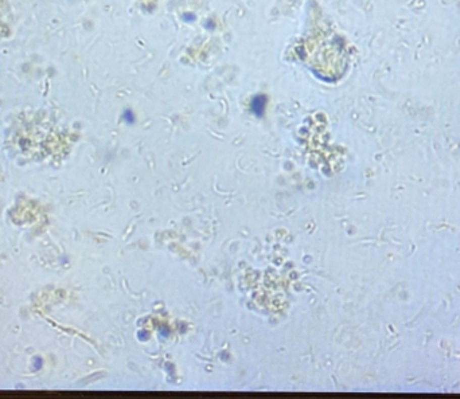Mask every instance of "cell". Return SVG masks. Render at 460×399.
Returning <instances> with one entry per match:
<instances>
[{
    "mask_svg": "<svg viewBox=\"0 0 460 399\" xmlns=\"http://www.w3.org/2000/svg\"><path fill=\"white\" fill-rule=\"evenodd\" d=\"M265 106V98L264 96H257L252 100V110L256 113L257 116H261L264 112Z\"/></svg>",
    "mask_w": 460,
    "mask_h": 399,
    "instance_id": "6da1fadb",
    "label": "cell"
}]
</instances>
